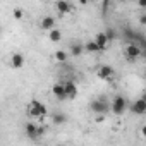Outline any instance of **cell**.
Masks as SVG:
<instances>
[{"instance_id": "obj_1", "label": "cell", "mask_w": 146, "mask_h": 146, "mask_svg": "<svg viewBox=\"0 0 146 146\" xmlns=\"http://www.w3.org/2000/svg\"><path fill=\"white\" fill-rule=\"evenodd\" d=\"M28 115L31 117V119H41V117H45L46 115V107L41 103V102H31L29 105H28Z\"/></svg>"}, {"instance_id": "obj_2", "label": "cell", "mask_w": 146, "mask_h": 146, "mask_svg": "<svg viewBox=\"0 0 146 146\" xmlns=\"http://www.w3.org/2000/svg\"><path fill=\"white\" fill-rule=\"evenodd\" d=\"M125 108H127V102H125L124 96H115L113 102L110 103V110H112L115 115H122V113L125 112Z\"/></svg>"}, {"instance_id": "obj_3", "label": "cell", "mask_w": 146, "mask_h": 146, "mask_svg": "<svg viewBox=\"0 0 146 146\" xmlns=\"http://www.w3.org/2000/svg\"><path fill=\"white\" fill-rule=\"evenodd\" d=\"M90 108H91L95 113H105V115H107V112L110 110V103H108L105 98H100V100H93V102L90 103Z\"/></svg>"}, {"instance_id": "obj_4", "label": "cell", "mask_w": 146, "mask_h": 146, "mask_svg": "<svg viewBox=\"0 0 146 146\" xmlns=\"http://www.w3.org/2000/svg\"><path fill=\"white\" fill-rule=\"evenodd\" d=\"M141 53H143V48H141L136 41H131V43L125 46V57H127V60H136Z\"/></svg>"}, {"instance_id": "obj_5", "label": "cell", "mask_w": 146, "mask_h": 146, "mask_svg": "<svg viewBox=\"0 0 146 146\" xmlns=\"http://www.w3.org/2000/svg\"><path fill=\"white\" fill-rule=\"evenodd\" d=\"M62 84H64V91H65V98L67 100H74L78 96V86H76L74 81H65Z\"/></svg>"}, {"instance_id": "obj_6", "label": "cell", "mask_w": 146, "mask_h": 146, "mask_svg": "<svg viewBox=\"0 0 146 146\" xmlns=\"http://www.w3.org/2000/svg\"><path fill=\"white\" fill-rule=\"evenodd\" d=\"M24 62H26V58H24V55H23L21 52L12 53V57H11V65H12L14 69H21V67L24 65Z\"/></svg>"}, {"instance_id": "obj_7", "label": "cell", "mask_w": 146, "mask_h": 146, "mask_svg": "<svg viewBox=\"0 0 146 146\" xmlns=\"http://www.w3.org/2000/svg\"><path fill=\"white\" fill-rule=\"evenodd\" d=\"M98 78L110 81V79L113 78V69H112L110 65H102V67L98 69Z\"/></svg>"}, {"instance_id": "obj_8", "label": "cell", "mask_w": 146, "mask_h": 146, "mask_svg": "<svg viewBox=\"0 0 146 146\" xmlns=\"http://www.w3.org/2000/svg\"><path fill=\"white\" fill-rule=\"evenodd\" d=\"M95 41H96L100 52H105V50H107V46H108V38H107L105 33H98V35L95 36Z\"/></svg>"}, {"instance_id": "obj_9", "label": "cell", "mask_w": 146, "mask_h": 146, "mask_svg": "<svg viewBox=\"0 0 146 146\" xmlns=\"http://www.w3.org/2000/svg\"><path fill=\"white\" fill-rule=\"evenodd\" d=\"M132 112H134L136 115L146 113V100H144V98H139L137 102H134V103H132Z\"/></svg>"}, {"instance_id": "obj_10", "label": "cell", "mask_w": 146, "mask_h": 146, "mask_svg": "<svg viewBox=\"0 0 146 146\" xmlns=\"http://www.w3.org/2000/svg\"><path fill=\"white\" fill-rule=\"evenodd\" d=\"M55 9L60 12V14H69L72 11V5L67 2V0H57V4H55Z\"/></svg>"}, {"instance_id": "obj_11", "label": "cell", "mask_w": 146, "mask_h": 146, "mask_svg": "<svg viewBox=\"0 0 146 146\" xmlns=\"http://www.w3.org/2000/svg\"><path fill=\"white\" fill-rule=\"evenodd\" d=\"M52 93H53V96H55L57 100H67V98H65V91H64V84H62V83L53 84Z\"/></svg>"}, {"instance_id": "obj_12", "label": "cell", "mask_w": 146, "mask_h": 146, "mask_svg": "<svg viewBox=\"0 0 146 146\" xmlns=\"http://www.w3.org/2000/svg\"><path fill=\"white\" fill-rule=\"evenodd\" d=\"M26 134H28L31 139L40 137V136H38V125H36V124H33V122H28V124H26Z\"/></svg>"}, {"instance_id": "obj_13", "label": "cell", "mask_w": 146, "mask_h": 146, "mask_svg": "<svg viewBox=\"0 0 146 146\" xmlns=\"http://www.w3.org/2000/svg\"><path fill=\"white\" fill-rule=\"evenodd\" d=\"M53 26H55V19H53L52 16H46V17L41 19V28H43L45 31H50Z\"/></svg>"}, {"instance_id": "obj_14", "label": "cell", "mask_w": 146, "mask_h": 146, "mask_svg": "<svg viewBox=\"0 0 146 146\" xmlns=\"http://www.w3.org/2000/svg\"><path fill=\"white\" fill-rule=\"evenodd\" d=\"M48 38H50V41H53V43H57V41H60V38H62V33H60L58 29H55V28H52V29L48 31Z\"/></svg>"}, {"instance_id": "obj_15", "label": "cell", "mask_w": 146, "mask_h": 146, "mask_svg": "<svg viewBox=\"0 0 146 146\" xmlns=\"http://www.w3.org/2000/svg\"><path fill=\"white\" fill-rule=\"evenodd\" d=\"M52 120H53V124L60 125V124H64V122L67 120V115H65V113H62V112H57V113H53V115H52Z\"/></svg>"}, {"instance_id": "obj_16", "label": "cell", "mask_w": 146, "mask_h": 146, "mask_svg": "<svg viewBox=\"0 0 146 146\" xmlns=\"http://www.w3.org/2000/svg\"><path fill=\"white\" fill-rule=\"evenodd\" d=\"M84 52V46L83 45H79V43H72L70 45V53L72 55H81Z\"/></svg>"}, {"instance_id": "obj_17", "label": "cell", "mask_w": 146, "mask_h": 146, "mask_svg": "<svg viewBox=\"0 0 146 146\" xmlns=\"http://www.w3.org/2000/svg\"><path fill=\"white\" fill-rule=\"evenodd\" d=\"M84 50H86V52H91V53H98V52H100L95 40H93V41H88V43L84 45Z\"/></svg>"}, {"instance_id": "obj_18", "label": "cell", "mask_w": 146, "mask_h": 146, "mask_svg": "<svg viewBox=\"0 0 146 146\" xmlns=\"http://www.w3.org/2000/svg\"><path fill=\"white\" fill-rule=\"evenodd\" d=\"M55 60L60 62V64H64V62L67 60V53H65L64 50H57V52H55Z\"/></svg>"}, {"instance_id": "obj_19", "label": "cell", "mask_w": 146, "mask_h": 146, "mask_svg": "<svg viewBox=\"0 0 146 146\" xmlns=\"http://www.w3.org/2000/svg\"><path fill=\"white\" fill-rule=\"evenodd\" d=\"M105 35H107V38H108V41H112V40H115V36H117V33H115L113 29H107V31H105Z\"/></svg>"}, {"instance_id": "obj_20", "label": "cell", "mask_w": 146, "mask_h": 146, "mask_svg": "<svg viewBox=\"0 0 146 146\" xmlns=\"http://www.w3.org/2000/svg\"><path fill=\"white\" fill-rule=\"evenodd\" d=\"M23 16H24V12H23V9H19V7H16V9H14V17H16V19H23Z\"/></svg>"}, {"instance_id": "obj_21", "label": "cell", "mask_w": 146, "mask_h": 146, "mask_svg": "<svg viewBox=\"0 0 146 146\" xmlns=\"http://www.w3.org/2000/svg\"><path fill=\"white\" fill-rule=\"evenodd\" d=\"M108 9V0H103V11Z\"/></svg>"}, {"instance_id": "obj_22", "label": "cell", "mask_w": 146, "mask_h": 146, "mask_svg": "<svg viewBox=\"0 0 146 146\" xmlns=\"http://www.w3.org/2000/svg\"><path fill=\"white\" fill-rule=\"evenodd\" d=\"M139 7H146V0H139Z\"/></svg>"}, {"instance_id": "obj_23", "label": "cell", "mask_w": 146, "mask_h": 146, "mask_svg": "<svg viewBox=\"0 0 146 146\" xmlns=\"http://www.w3.org/2000/svg\"><path fill=\"white\" fill-rule=\"evenodd\" d=\"M139 21H141V24H146V17H144V16H141V19H139Z\"/></svg>"}, {"instance_id": "obj_24", "label": "cell", "mask_w": 146, "mask_h": 146, "mask_svg": "<svg viewBox=\"0 0 146 146\" xmlns=\"http://www.w3.org/2000/svg\"><path fill=\"white\" fill-rule=\"evenodd\" d=\"M88 2H95V0H88Z\"/></svg>"}]
</instances>
